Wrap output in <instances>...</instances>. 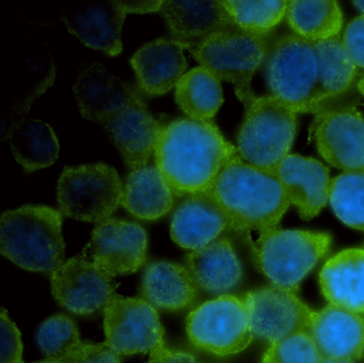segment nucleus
<instances>
[{"mask_svg":"<svg viewBox=\"0 0 364 363\" xmlns=\"http://www.w3.org/2000/svg\"><path fill=\"white\" fill-rule=\"evenodd\" d=\"M198 290L186 267L168 261L148 265L140 288L142 299L155 309L167 311L188 307L196 300Z\"/></svg>","mask_w":364,"mask_h":363,"instance_id":"24","label":"nucleus"},{"mask_svg":"<svg viewBox=\"0 0 364 363\" xmlns=\"http://www.w3.org/2000/svg\"><path fill=\"white\" fill-rule=\"evenodd\" d=\"M106 343L121 356L151 354L165 345L157 310L142 298L114 293L104 307Z\"/></svg>","mask_w":364,"mask_h":363,"instance_id":"11","label":"nucleus"},{"mask_svg":"<svg viewBox=\"0 0 364 363\" xmlns=\"http://www.w3.org/2000/svg\"><path fill=\"white\" fill-rule=\"evenodd\" d=\"M80 342L74 320L61 314L48 318L38 331V343L46 359L59 361Z\"/></svg>","mask_w":364,"mask_h":363,"instance_id":"32","label":"nucleus"},{"mask_svg":"<svg viewBox=\"0 0 364 363\" xmlns=\"http://www.w3.org/2000/svg\"><path fill=\"white\" fill-rule=\"evenodd\" d=\"M35 363H61V362H60V361H58V360H54V359H46V360L39 361V362H35Z\"/></svg>","mask_w":364,"mask_h":363,"instance_id":"42","label":"nucleus"},{"mask_svg":"<svg viewBox=\"0 0 364 363\" xmlns=\"http://www.w3.org/2000/svg\"><path fill=\"white\" fill-rule=\"evenodd\" d=\"M308 332L323 359L355 362L364 354V316L350 310L328 305L313 311Z\"/></svg>","mask_w":364,"mask_h":363,"instance_id":"16","label":"nucleus"},{"mask_svg":"<svg viewBox=\"0 0 364 363\" xmlns=\"http://www.w3.org/2000/svg\"><path fill=\"white\" fill-rule=\"evenodd\" d=\"M173 196L156 166L132 170L123 183L121 205L142 220H156L173 206Z\"/></svg>","mask_w":364,"mask_h":363,"instance_id":"25","label":"nucleus"},{"mask_svg":"<svg viewBox=\"0 0 364 363\" xmlns=\"http://www.w3.org/2000/svg\"><path fill=\"white\" fill-rule=\"evenodd\" d=\"M230 228V220L210 191L186 196L171 219L172 239L184 249L205 247Z\"/></svg>","mask_w":364,"mask_h":363,"instance_id":"17","label":"nucleus"},{"mask_svg":"<svg viewBox=\"0 0 364 363\" xmlns=\"http://www.w3.org/2000/svg\"><path fill=\"white\" fill-rule=\"evenodd\" d=\"M225 233L187 256V269L196 285L210 294L225 295L242 281V263L233 241Z\"/></svg>","mask_w":364,"mask_h":363,"instance_id":"22","label":"nucleus"},{"mask_svg":"<svg viewBox=\"0 0 364 363\" xmlns=\"http://www.w3.org/2000/svg\"><path fill=\"white\" fill-rule=\"evenodd\" d=\"M148 363H200L191 352L169 349L165 345L151 352Z\"/></svg>","mask_w":364,"mask_h":363,"instance_id":"37","label":"nucleus"},{"mask_svg":"<svg viewBox=\"0 0 364 363\" xmlns=\"http://www.w3.org/2000/svg\"><path fill=\"white\" fill-rule=\"evenodd\" d=\"M276 173L289 204L297 209L302 219L318 215L329 201V170L318 160L287 155L277 167Z\"/></svg>","mask_w":364,"mask_h":363,"instance_id":"18","label":"nucleus"},{"mask_svg":"<svg viewBox=\"0 0 364 363\" xmlns=\"http://www.w3.org/2000/svg\"><path fill=\"white\" fill-rule=\"evenodd\" d=\"M244 302L253 335L270 344L308 331L313 311L295 292L274 285L257 288L247 293Z\"/></svg>","mask_w":364,"mask_h":363,"instance_id":"12","label":"nucleus"},{"mask_svg":"<svg viewBox=\"0 0 364 363\" xmlns=\"http://www.w3.org/2000/svg\"><path fill=\"white\" fill-rule=\"evenodd\" d=\"M287 23L296 36L311 42L336 38L343 27V14L333 0H291Z\"/></svg>","mask_w":364,"mask_h":363,"instance_id":"27","label":"nucleus"},{"mask_svg":"<svg viewBox=\"0 0 364 363\" xmlns=\"http://www.w3.org/2000/svg\"><path fill=\"white\" fill-rule=\"evenodd\" d=\"M63 215L44 205H25L4 213L0 250L21 268L52 273L65 262Z\"/></svg>","mask_w":364,"mask_h":363,"instance_id":"4","label":"nucleus"},{"mask_svg":"<svg viewBox=\"0 0 364 363\" xmlns=\"http://www.w3.org/2000/svg\"><path fill=\"white\" fill-rule=\"evenodd\" d=\"M159 12L164 15L173 40L188 48L225 28L235 26L223 1L166 0Z\"/></svg>","mask_w":364,"mask_h":363,"instance_id":"21","label":"nucleus"},{"mask_svg":"<svg viewBox=\"0 0 364 363\" xmlns=\"http://www.w3.org/2000/svg\"><path fill=\"white\" fill-rule=\"evenodd\" d=\"M73 91L82 117L103 126L129 170L148 166L164 124L153 117L139 88L97 63L80 70Z\"/></svg>","mask_w":364,"mask_h":363,"instance_id":"1","label":"nucleus"},{"mask_svg":"<svg viewBox=\"0 0 364 363\" xmlns=\"http://www.w3.org/2000/svg\"><path fill=\"white\" fill-rule=\"evenodd\" d=\"M225 10L234 25L246 31L266 34L280 23L287 15L289 1L283 0H225Z\"/></svg>","mask_w":364,"mask_h":363,"instance_id":"31","label":"nucleus"},{"mask_svg":"<svg viewBox=\"0 0 364 363\" xmlns=\"http://www.w3.org/2000/svg\"><path fill=\"white\" fill-rule=\"evenodd\" d=\"M121 357L106 342H80L59 361L61 363H122Z\"/></svg>","mask_w":364,"mask_h":363,"instance_id":"34","label":"nucleus"},{"mask_svg":"<svg viewBox=\"0 0 364 363\" xmlns=\"http://www.w3.org/2000/svg\"><path fill=\"white\" fill-rule=\"evenodd\" d=\"M358 89L361 92L362 95L364 96V78L361 79V80L359 81V83H358Z\"/></svg>","mask_w":364,"mask_h":363,"instance_id":"41","label":"nucleus"},{"mask_svg":"<svg viewBox=\"0 0 364 363\" xmlns=\"http://www.w3.org/2000/svg\"><path fill=\"white\" fill-rule=\"evenodd\" d=\"M329 202L341 221L364 231V170L345 171L331 179Z\"/></svg>","mask_w":364,"mask_h":363,"instance_id":"30","label":"nucleus"},{"mask_svg":"<svg viewBox=\"0 0 364 363\" xmlns=\"http://www.w3.org/2000/svg\"><path fill=\"white\" fill-rule=\"evenodd\" d=\"M314 43L317 59V102L348 89L355 80L357 65L338 38Z\"/></svg>","mask_w":364,"mask_h":363,"instance_id":"29","label":"nucleus"},{"mask_svg":"<svg viewBox=\"0 0 364 363\" xmlns=\"http://www.w3.org/2000/svg\"><path fill=\"white\" fill-rule=\"evenodd\" d=\"M176 100L189 119L212 121L223 102L220 81L203 66H197L178 81Z\"/></svg>","mask_w":364,"mask_h":363,"instance_id":"28","label":"nucleus"},{"mask_svg":"<svg viewBox=\"0 0 364 363\" xmlns=\"http://www.w3.org/2000/svg\"><path fill=\"white\" fill-rule=\"evenodd\" d=\"M327 233L274 230L261 233L252 245L259 270L274 286L296 292L300 282L329 251Z\"/></svg>","mask_w":364,"mask_h":363,"instance_id":"7","label":"nucleus"},{"mask_svg":"<svg viewBox=\"0 0 364 363\" xmlns=\"http://www.w3.org/2000/svg\"><path fill=\"white\" fill-rule=\"evenodd\" d=\"M321 363H353V361L340 360V359H323Z\"/></svg>","mask_w":364,"mask_h":363,"instance_id":"39","label":"nucleus"},{"mask_svg":"<svg viewBox=\"0 0 364 363\" xmlns=\"http://www.w3.org/2000/svg\"><path fill=\"white\" fill-rule=\"evenodd\" d=\"M184 49L173 38H159L142 46L131 60L140 91L159 96L176 88L187 73Z\"/></svg>","mask_w":364,"mask_h":363,"instance_id":"20","label":"nucleus"},{"mask_svg":"<svg viewBox=\"0 0 364 363\" xmlns=\"http://www.w3.org/2000/svg\"><path fill=\"white\" fill-rule=\"evenodd\" d=\"M52 290L59 305L77 315L105 307L117 285L114 277L90 258L75 256L50 273Z\"/></svg>","mask_w":364,"mask_h":363,"instance_id":"13","label":"nucleus"},{"mask_svg":"<svg viewBox=\"0 0 364 363\" xmlns=\"http://www.w3.org/2000/svg\"><path fill=\"white\" fill-rule=\"evenodd\" d=\"M347 53L355 65L364 68V15L353 19L347 25L342 40Z\"/></svg>","mask_w":364,"mask_h":363,"instance_id":"36","label":"nucleus"},{"mask_svg":"<svg viewBox=\"0 0 364 363\" xmlns=\"http://www.w3.org/2000/svg\"><path fill=\"white\" fill-rule=\"evenodd\" d=\"M297 112L276 96H255L246 106L238 130L236 149L240 158L257 168L276 171L293 144Z\"/></svg>","mask_w":364,"mask_h":363,"instance_id":"5","label":"nucleus"},{"mask_svg":"<svg viewBox=\"0 0 364 363\" xmlns=\"http://www.w3.org/2000/svg\"><path fill=\"white\" fill-rule=\"evenodd\" d=\"M148 250L146 230L136 222L107 218L97 222L85 251L112 277L137 271Z\"/></svg>","mask_w":364,"mask_h":363,"instance_id":"14","label":"nucleus"},{"mask_svg":"<svg viewBox=\"0 0 364 363\" xmlns=\"http://www.w3.org/2000/svg\"><path fill=\"white\" fill-rule=\"evenodd\" d=\"M319 285L330 305L364 315V249L343 250L326 262Z\"/></svg>","mask_w":364,"mask_h":363,"instance_id":"23","label":"nucleus"},{"mask_svg":"<svg viewBox=\"0 0 364 363\" xmlns=\"http://www.w3.org/2000/svg\"><path fill=\"white\" fill-rule=\"evenodd\" d=\"M353 4L364 15V1H353Z\"/></svg>","mask_w":364,"mask_h":363,"instance_id":"40","label":"nucleus"},{"mask_svg":"<svg viewBox=\"0 0 364 363\" xmlns=\"http://www.w3.org/2000/svg\"><path fill=\"white\" fill-rule=\"evenodd\" d=\"M22 354L20 331L3 309L0 314V363H24Z\"/></svg>","mask_w":364,"mask_h":363,"instance_id":"35","label":"nucleus"},{"mask_svg":"<svg viewBox=\"0 0 364 363\" xmlns=\"http://www.w3.org/2000/svg\"><path fill=\"white\" fill-rule=\"evenodd\" d=\"M323 359L310 333L301 331L270 344L262 363H321Z\"/></svg>","mask_w":364,"mask_h":363,"instance_id":"33","label":"nucleus"},{"mask_svg":"<svg viewBox=\"0 0 364 363\" xmlns=\"http://www.w3.org/2000/svg\"><path fill=\"white\" fill-rule=\"evenodd\" d=\"M237 153L214 122L191 119L163 125L154 147L155 164L178 196L210 191Z\"/></svg>","mask_w":364,"mask_h":363,"instance_id":"2","label":"nucleus"},{"mask_svg":"<svg viewBox=\"0 0 364 363\" xmlns=\"http://www.w3.org/2000/svg\"><path fill=\"white\" fill-rule=\"evenodd\" d=\"M196 61L219 81L232 83L236 96L248 106L255 98L251 80L267 55V36L231 26L188 47Z\"/></svg>","mask_w":364,"mask_h":363,"instance_id":"6","label":"nucleus"},{"mask_svg":"<svg viewBox=\"0 0 364 363\" xmlns=\"http://www.w3.org/2000/svg\"><path fill=\"white\" fill-rule=\"evenodd\" d=\"M210 192L237 232L274 230L289 209V201L276 171L247 164L236 154L218 175Z\"/></svg>","mask_w":364,"mask_h":363,"instance_id":"3","label":"nucleus"},{"mask_svg":"<svg viewBox=\"0 0 364 363\" xmlns=\"http://www.w3.org/2000/svg\"><path fill=\"white\" fill-rule=\"evenodd\" d=\"M7 139L16 162L26 173L50 167L58 158V140L46 122L26 117L10 132Z\"/></svg>","mask_w":364,"mask_h":363,"instance_id":"26","label":"nucleus"},{"mask_svg":"<svg viewBox=\"0 0 364 363\" xmlns=\"http://www.w3.org/2000/svg\"><path fill=\"white\" fill-rule=\"evenodd\" d=\"M121 4L124 6L127 13H144L155 12V11H161L163 1H123Z\"/></svg>","mask_w":364,"mask_h":363,"instance_id":"38","label":"nucleus"},{"mask_svg":"<svg viewBox=\"0 0 364 363\" xmlns=\"http://www.w3.org/2000/svg\"><path fill=\"white\" fill-rule=\"evenodd\" d=\"M266 77L272 95L299 112L318 106L316 53L311 41L296 34L279 38L268 53Z\"/></svg>","mask_w":364,"mask_h":363,"instance_id":"8","label":"nucleus"},{"mask_svg":"<svg viewBox=\"0 0 364 363\" xmlns=\"http://www.w3.org/2000/svg\"><path fill=\"white\" fill-rule=\"evenodd\" d=\"M186 330L196 348L220 357L242 352L255 337L244 299L229 294L193 310L187 317Z\"/></svg>","mask_w":364,"mask_h":363,"instance_id":"10","label":"nucleus"},{"mask_svg":"<svg viewBox=\"0 0 364 363\" xmlns=\"http://www.w3.org/2000/svg\"><path fill=\"white\" fill-rule=\"evenodd\" d=\"M315 139L328 164L344 171L364 170V117L355 109L318 115Z\"/></svg>","mask_w":364,"mask_h":363,"instance_id":"15","label":"nucleus"},{"mask_svg":"<svg viewBox=\"0 0 364 363\" xmlns=\"http://www.w3.org/2000/svg\"><path fill=\"white\" fill-rule=\"evenodd\" d=\"M127 14L121 0H97L65 13L63 21L86 46L117 56L122 51L121 32Z\"/></svg>","mask_w":364,"mask_h":363,"instance_id":"19","label":"nucleus"},{"mask_svg":"<svg viewBox=\"0 0 364 363\" xmlns=\"http://www.w3.org/2000/svg\"><path fill=\"white\" fill-rule=\"evenodd\" d=\"M123 184L105 164L65 167L57 186L61 214L80 221H103L121 204Z\"/></svg>","mask_w":364,"mask_h":363,"instance_id":"9","label":"nucleus"}]
</instances>
